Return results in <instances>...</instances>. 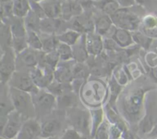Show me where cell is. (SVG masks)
<instances>
[{
    "label": "cell",
    "mask_w": 157,
    "mask_h": 139,
    "mask_svg": "<svg viewBox=\"0 0 157 139\" xmlns=\"http://www.w3.org/2000/svg\"><path fill=\"white\" fill-rule=\"evenodd\" d=\"M147 92V90L143 88H136L130 90L124 96L123 111L125 117L131 123H136L141 120V112Z\"/></svg>",
    "instance_id": "obj_1"
},
{
    "label": "cell",
    "mask_w": 157,
    "mask_h": 139,
    "mask_svg": "<svg viewBox=\"0 0 157 139\" xmlns=\"http://www.w3.org/2000/svg\"><path fill=\"white\" fill-rule=\"evenodd\" d=\"M67 121L71 128L85 137L91 135V114L87 110L78 107L67 109Z\"/></svg>",
    "instance_id": "obj_2"
},
{
    "label": "cell",
    "mask_w": 157,
    "mask_h": 139,
    "mask_svg": "<svg viewBox=\"0 0 157 139\" xmlns=\"http://www.w3.org/2000/svg\"><path fill=\"white\" fill-rule=\"evenodd\" d=\"M9 93L15 111L22 115L26 119H32L29 118V112H35L32 95L9 86Z\"/></svg>",
    "instance_id": "obj_3"
},
{
    "label": "cell",
    "mask_w": 157,
    "mask_h": 139,
    "mask_svg": "<svg viewBox=\"0 0 157 139\" xmlns=\"http://www.w3.org/2000/svg\"><path fill=\"white\" fill-rule=\"evenodd\" d=\"M113 25L119 28L125 29L130 32L138 31L140 27L142 20L130 9L121 8L110 16Z\"/></svg>",
    "instance_id": "obj_4"
},
{
    "label": "cell",
    "mask_w": 157,
    "mask_h": 139,
    "mask_svg": "<svg viewBox=\"0 0 157 139\" xmlns=\"http://www.w3.org/2000/svg\"><path fill=\"white\" fill-rule=\"evenodd\" d=\"M35 109V114L38 116L50 114L57 106V98L48 91L40 89L38 93L32 95Z\"/></svg>",
    "instance_id": "obj_5"
},
{
    "label": "cell",
    "mask_w": 157,
    "mask_h": 139,
    "mask_svg": "<svg viewBox=\"0 0 157 139\" xmlns=\"http://www.w3.org/2000/svg\"><path fill=\"white\" fill-rule=\"evenodd\" d=\"M15 51L12 47H6L2 51L0 62L1 83L8 84L11 77L15 73Z\"/></svg>",
    "instance_id": "obj_6"
},
{
    "label": "cell",
    "mask_w": 157,
    "mask_h": 139,
    "mask_svg": "<svg viewBox=\"0 0 157 139\" xmlns=\"http://www.w3.org/2000/svg\"><path fill=\"white\" fill-rule=\"evenodd\" d=\"M8 85L30 93L31 95L36 94L40 90V89L34 82L29 73H27L21 71L15 72L10 80L9 81Z\"/></svg>",
    "instance_id": "obj_7"
},
{
    "label": "cell",
    "mask_w": 157,
    "mask_h": 139,
    "mask_svg": "<svg viewBox=\"0 0 157 139\" xmlns=\"http://www.w3.org/2000/svg\"><path fill=\"white\" fill-rule=\"evenodd\" d=\"M25 120L27 119L18 112H11L4 128L1 131V137L6 139H16Z\"/></svg>",
    "instance_id": "obj_8"
},
{
    "label": "cell",
    "mask_w": 157,
    "mask_h": 139,
    "mask_svg": "<svg viewBox=\"0 0 157 139\" xmlns=\"http://www.w3.org/2000/svg\"><path fill=\"white\" fill-rule=\"evenodd\" d=\"M29 74L35 85L41 90L47 89L55 79L54 70L42 66L38 65L29 71Z\"/></svg>",
    "instance_id": "obj_9"
},
{
    "label": "cell",
    "mask_w": 157,
    "mask_h": 139,
    "mask_svg": "<svg viewBox=\"0 0 157 139\" xmlns=\"http://www.w3.org/2000/svg\"><path fill=\"white\" fill-rule=\"evenodd\" d=\"M41 135V124L35 119H29L23 123L16 139H38Z\"/></svg>",
    "instance_id": "obj_10"
},
{
    "label": "cell",
    "mask_w": 157,
    "mask_h": 139,
    "mask_svg": "<svg viewBox=\"0 0 157 139\" xmlns=\"http://www.w3.org/2000/svg\"><path fill=\"white\" fill-rule=\"evenodd\" d=\"M84 13V8L77 0H65L61 2V18L71 21Z\"/></svg>",
    "instance_id": "obj_11"
},
{
    "label": "cell",
    "mask_w": 157,
    "mask_h": 139,
    "mask_svg": "<svg viewBox=\"0 0 157 139\" xmlns=\"http://www.w3.org/2000/svg\"><path fill=\"white\" fill-rule=\"evenodd\" d=\"M86 48L89 55L98 56L101 54L104 48L102 36L95 32L86 34Z\"/></svg>",
    "instance_id": "obj_12"
},
{
    "label": "cell",
    "mask_w": 157,
    "mask_h": 139,
    "mask_svg": "<svg viewBox=\"0 0 157 139\" xmlns=\"http://www.w3.org/2000/svg\"><path fill=\"white\" fill-rule=\"evenodd\" d=\"M64 21L61 18H44L41 19L40 32L44 35H57V33L62 27Z\"/></svg>",
    "instance_id": "obj_13"
},
{
    "label": "cell",
    "mask_w": 157,
    "mask_h": 139,
    "mask_svg": "<svg viewBox=\"0 0 157 139\" xmlns=\"http://www.w3.org/2000/svg\"><path fill=\"white\" fill-rule=\"evenodd\" d=\"M111 38L121 48H126L135 44L132 32L125 29L119 28L115 26H113V27Z\"/></svg>",
    "instance_id": "obj_14"
},
{
    "label": "cell",
    "mask_w": 157,
    "mask_h": 139,
    "mask_svg": "<svg viewBox=\"0 0 157 139\" xmlns=\"http://www.w3.org/2000/svg\"><path fill=\"white\" fill-rule=\"evenodd\" d=\"M62 124L58 119H52L41 124V137H58L61 131Z\"/></svg>",
    "instance_id": "obj_15"
},
{
    "label": "cell",
    "mask_w": 157,
    "mask_h": 139,
    "mask_svg": "<svg viewBox=\"0 0 157 139\" xmlns=\"http://www.w3.org/2000/svg\"><path fill=\"white\" fill-rule=\"evenodd\" d=\"M39 53L40 51L28 47L21 53H18V57L23 66L33 69L39 64Z\"/></svg>",
    "instance_id": "obj_16"
},
{
    "label": "cell",
    "mask_w": 157,
    "mask_h": 139,
    "mask_svg": "<svg viewBox=\"0 0 157 139\" xmlns=\"http://www.w3.org/2000/svg\"><path fill=\"white\" fill-rule=\"evenodd\" d=\"M54 76L55 80L60 82H71L74 79L73 66L71 67L65 62L58 64L54 71Z\"/></svg>",
    "instance_id": "obj_17"
},
{
    "label": "cell",
    "mask_w": 157,
    "mask_h": 139,
    "mask_svg": "<svg viewBox=\"0 0 157 139\" xmlns=\"http://www.w3.org/2000/svg\"><path fill=\"white\" fill-rule=\"evenodd\" d=\"M6 21H7L10 26L12 38H26L27 29L25 24L24 18L12 16Z\"/></svg>",
    "instance_id": "obj_18"
},
{
    "label": "cell",
    "mask_w": 157,
    "mask_h": 139,
    "mask_svg": "<svg viewBox=\"0 0 157 139\" xmlns=\"http://www.w3.org/2000/svg\"><path fill=\"white\" fill-rule=\"evenodd\" d=\"M140 31L151 38H157V17L153 15H146L141 21Z\"/></svg>",
    "instance_id": "obj_19"
},
{
    "label": "cell",
    "mask_w": 157,
    "mask_h": 139,
    "mask_svg": "<svg viewBox=\"0 0 157 139\" xmlns=\"http://www.w3.org/2000/svg\"><path fill=\"white\" fill-rule=\"evenodd\" d=\"M40 4L47 18H61V2L59 0H44Z\"/></svg>",
    "instance_id": "obj_20"
},
{
    "label": "cell",
    "mask_w": 157,
    "mask_h": 139,
    "mask_svg": "<svg viewBox=\"0 0 157 139\" xmlns=\"http://www.w3.org/2000/svg\"><path fill=\"white\" fill-rule=\"evenodd\" d=\"M113 27V23L109 15H101L94 21V32L101 36L107 35Z\"/></svg>",
    "instance_id": "obj_21"
},
{
    "label": "cell",
    "mask_w": 157,
    "mask_h": 139,
    "mask_svg": "<svg viewBox=\"0 0 157 139\" xmlns=\"http://www.w3.org/2000/svg\"><path fill=\"white\" fill-rule=\"evenodd\" d=\"M57 98V106L59 108H68L77 107L78 102V94L75 92L64 93Z\"/></svg>",
    "instance_id": "obj_22"
},
{
    "label": "cell",
    "mask_w": 157,
    "mask_h": 139,
    "mask_svg": "<svg viewBox=\"0 0 157 139\" xmlns=\"http://www.w3.org/2000/svg\"><path fill=\"white\" fill-rule=\"evenodd\" d=\"M74 50V57L75 59L79 63H84L87 60V48H86V34L82 35L78 42L75 45L72 47Z\"/></svg>",
    "instance_id": "obj_23"
},
{
    "label": "cell",
    "mask_w": 157,
    "mask_h": 139,
    "mask_svg": "<svg viewBox=\"0 0 157 139\" xmlns=\"http://www.w3.org/2000/svg\"><path fill=\"white\" fill-rule=\"evenodd\" d=\"M47 90L56 97L64 93L74 92L71 82H60L54 79L53 82L48 86Z\"/></svg>",
    "instance_id": "obj_24"
},
{
    "label": "cell",
    "mask_w": 157,
    "mask_h": 139,
    "mask_svg": "<svg viewBox=\"0 0 157 139\" xmlns=\"http://www.w3.org/2000/svg\"><path fill=\"white\" fill-rule=\"evenodd\" d=\"M56 36L60 42L64 43V44L73 47L74 45L76 44V43L81 38V37L82 36V34L79 33V32L76 31L69 29V30L65 31L62 32V33L58 34Z\"/></svg>",
    "instance_id": "obj_25"
},
{
    "label": "cell",
    "mask_w": 157,
    "mask_h": 139,
    "mask_svg": "<svg viewBox=\"0 0 157 139\" xmlns=\"http://www.w3.org/2000/svg\"><path fill=\"white\" fill-rule=\"evenodd\" d=\"M31 9L29 0H13V16L24 18Z\"/></svg>",
    "instance_id": "obj_26"
},
{
    "label": "cell",
    "mask_w": 157,
    "mask_h": 139,
    "mask_svg": "<svg viewBox=\"0 0 157 139\" xmlns=\"http://www.w3.org/2000/svg\"><path fill=\"white\" fill-rule=\"evenodd\" d=\"M24 21L27 31H33L39 33L41 18L33 10L31 9L30 12L24 18Z\"/></svg>",
    "instance_id": "obj_27"
},
{
    "label": "cell",
    "mask_w": 157,
    "mask_h": 139,
    "mask_svg": "<svg viewBox=\"0 0 157 139\" xmlns=\"http://www.w3.org/2000/svg\"><path fill=\"white\" fill-rule=\"evenodd\" d=\"M94 4H98V7L104 13V15L111 16L113 15L120 7L119 3L117 2V0H102L98 2H95Z\"/></svg>",
    "instance_id": "obj_28"
},
{
    "label": "cell",
    "mask_w": 157,
    "mask_h": 139,
    "mask_svg": "<svg viewBox=\"0 0 157 139\" xmlns=\"http://www.w3.org/2000/svg\"><path fill=\"white\" fill-rule=\"evenodd\" d=\"M26 40H27L29 47L37 51H42V41L38 32L33 31H27Z\"/></svg>",
    "instance_id": "obj_29"
},
{
    "label": "cell",
    "mask_w": 157,
    "mask_h": 139,
    "mask_svg": "<svg viewBox=\"0 0 157 139\" xmlns=\"http://www.w3.org/2000/svg\"><path fill=\"white\" fill-rule=\"evenodd\" d=\"M45 35L46 37H44L42 38H41L43 44L42 51L44 53H50V52L56 50L57 47L60 43L56 35Z\"/></svg>",
    "instance_id": "obj_30"
},
{
    "label": "cell",
    "mask_w": 157,
    "mask_h": 139,
    "mask_svg": "<svg viewBox=\"0 0 157 139\" xmlns=\"http://www.w3.org/2000/svg\"><path fill=\"white\" fill-rule=\"evenodd\" d=\"M56 50L59 54L60 60L63 62H67V61L68 62V61L75 59L74 50L71 46L60 42Z\"/></svg>",
    "instance_id": "obj_31"
},
{
    "label": "cell",
    "mask_w": 157,
    "mask_h": 139,
    "mask_svg": "<svg viewBox=\"0 0 157 139\" xmlns=\"http://www.w3.org/2000/svg\"><path fill=\"white\" fill-rule=\"evenodd\" d=\"M132 35H133V41L135 44L141 46L144 49H148L150 47V44L153 41V38L146 35L142 31H138L132 32Z\"/></svg>",
    "instance_id": "obj_32"
},
{
    "label": "cell",
    "mask_w": 157,
    "mask_h": 139,
    "mask_svg": "<svg viewBox=\"0 0 157 139\" xmlns=\"http://www.w3.org/2000/svg\"><path fill=\"white\" fill-rule=\"evenodd\" d=\"M91 114V136L94 137L98 127L101 125L103 121V111L101 108L94 109L90 112Z\"/></svg>",
    "instance_id": "obj_33"
},
{
    "label": "cell",
    "mask_w": 157,
    "mask_h": 139,
    "mask_svg": "<svg viewBox=\"0 0 157 139\" xmlns=\"http://www.w3.org/2000/svg\"><path fill=\"white\" fill-rule=\"evenodd\" d=\"M110 126L107 121H104L97 129L94 138V139H110Z\"/></svg>",
    "instance_id": "obj_34"
},
{
    "label": "cell",
    "mask_w": 157,
    "mask_h": 139,
    "mask_svg": "<svg viewBox=\"0 0 157 139\" xmlns=\"http://www.w3.org/2000/svg\"><path fill=\"white\" fill-rule=\"evenodd\" d=\"M110 102H113L116 100L117 97L119 95L121 90V85L118 83L114 77L112 78L111 81H110Z\"/></svg>",
    "instance_id": "obj_35"
},
{
    "label": "cell",
    "mask_w": 157,
    "mask_h": 139,
    "mask_svg": "<svg viewBox=\"0 0 157 139\" xmlns=\"http://www.w3.org/2000/svg\"><path fill=\"white\" fill-rule=\"evenodd\" d=\"M61 137V139H87V137L84 136L72 128L66 129L63 132Z\"/></svg>",
    "instance_id": "obj_36"
},
{
    "label": "cell",
    "mask_w": 157,
    "mask_h": 139,
    "mask_svg": "<svg viewBox=\"0 0 157 139\" xmlns=\"http://www.w3.org/2000/svg\"><path fill=\"white\" fill-rule=\"evenodd\" d=\"M115 79L117 81L118 83H120L121 85H125L127 82V74L125 73V72L123 70H117L116 73V76H115Z\"/></svg>",
    "instance_id": "obj_37"
},
{
    "label": "cell",
    "mask_w": 157,
    "mask_h": 139,
    "mask_svg": "<svg viewBox=\"0 0 157 139\" xmlns=\"http://www.w3.org/2000/svg\"><path fill=\"white\" fill-rule=\"evenodd\" d=\"M119 3L120 7L124 8V9H130L136 5V0H117Z\"/></svg>",
    "instance_id": "obj_38"
},
{
    "label": "cell",
    "mask_w": 157,
    "mask_h": 139,
    "mask_svg": "<svg viewBox=\"0 0 157 139\" xmlns=\"http://www.w3.org/2000/svg\"><path fill=\"white\" fill-rule=\"evenodd\" d=\"M147 137L150 138H157V124L154 126L151 131L147 134Z\"/></svg>",
    "instance_id": "obj_39"
},
{
    "label": "cell",
    "mask_w": 157,
    "mask_h": 139,
    "mask_svg": "<svg viewBox=\"0 0 157 139\" xmlns=\"http://www.w3.org/2000/svg\"><path fill=\"white\" fill-rule=\"evenodd\" d=\"M136 2L140 5H146L147 4H150L151 2V0H136Z\"/></svg>",
    "instance_id": "obj_40"
},
{
    "label": "cell",
    "mask_w": 157,
    "mask_h": 139,
    "mask_svg": "<svg viewBox=\"0 0 157 139\" xmlns=\"http://www.w3.org/2000/svg\"><path fill=\"white\" fill-rule=\"evenodd\" d=\"M38 139H61V137H39Z\"/></svg>",
    "instance_id": "obj_41"
},
{
    "label": "cell",
    "mask_w": 157,
    "mask_h": 139,
    "mask_svg": "<svg viewBox=\"0 0 157 139\" xmlns=\"http://www.w3.org/2000/svg\"><path fill=\"white\" fill-rule=\"evenodd\" d=\"M31 2H38V3H41V2L44 1V0H30Z\"/></svg>",
    "instance_id": "obj_42"
},
{
    "label": "cell",
    "mask_w": 157,
    "mask_h": 139,
    "mask_svg": "<svg viewBox=\"0 0 157 139\" xmlns=\"http://www.w3.org/2000/svg\"><path fill=\"white\" fill-rule=\"evenodd\" d=\"M12 0H0V3H5V2H11Z\"/></svg>",
    "instance_id": "obj_43"
},
{
    "label": "cell",
    "mask_w": 157,
    "mask_h": 139,
    "mask_svg": "<svg viewBox=\"0 0 157 139\" xmlns=\"http://www.w3.org/2000/svg\"><path fill=\"white\" fill-rule=\"evenodd\" d=\"M135 139H157V138H150V137H147V138H140L139 136H136V137H135Z\"/></svg>",
    "instance_id": "obj_44"
},
{
    "label": "cell",
    "mask_w": 157,
    "mask_h": 139,
    "mask_svg": "<svg viewBox=\"0 0 157 139\" xmlns=\"http://www.w3.org/2000/svg\"><path fill=\"white\" fill-rule=\"evenodd\" d=\"M92 2H93L94 3H95V2H101V1H102V0H91Z\"/></svg>",
    "instance_id": "obj_45"
},
{
    "label": "cell",
    "mask_w": 157,
    "mask_h": 139,
    "mask_svg": "<svg viewBox=\"0 0 157 139\" xmlns=\"http://www.w3.org/2000/svg\"><path fill=\"white\" fill-rule=\"evenodd\" d=\"M62 1H65V0H62Z\"/></svg>",
    "instance_id": "obj_46"
}]
</instances>
